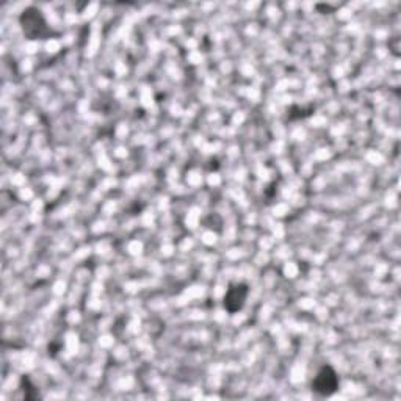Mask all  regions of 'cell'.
<instances>
[{
  "mask_svg": "<svg viewBox=\"0 0 401 401\" xmlns=\"http://www.w3.org/2000/svg\"><path fill=\"white\" fill-rule=\"evenodd\" d=\"M312 391L320 397H331L339 391V376L331 367H321L312 381Z\"/></svg>",
  "mask_w": 401,
  "mask_h": 401,
  "instance_id": "1",
  "label": "cell"
},
{
  "mask_svg": "<svg viewBox=\"0 0 401 401\" xmlns=\"http://www.w3.org/2000/svg\"><path fill=\"white\" fill-rule=\"evenodd\" d=\"M248 295H249V289L246 284L237 282V284L229 285L226 296H224V307H226V311H229L230 314L240 312L246 305Z\"/></svg>",
  "mask_w": 401,
  "mask_h": 401,
  "instance_id": "2",
  "label": "cell"
}]
</instances>
